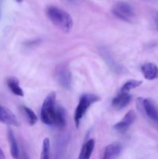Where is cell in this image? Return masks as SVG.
<instances>
[{"instance_id": "8", "label": "cell", "mask_w": 158, "mask_h": 159, "mask_svg": "<svg viewBox=\"0 0 158 159\" xmlns=\"http://www.w3.org/2000/svg\"><path fill=\"white\" fill-rule=\"evenodd\" d=\"M0 123L14 127L20 126V123L15 115L10 110L3 106H0Z\"/></svg>"}, {"instance_id": "10", "label": "cell", "mask_w": 158, "mask_h": 159, "mask_svg": "<svg viewBox=\"0 0 158 159\" xmlns=\"http://www.w3.org/2000/svg\"><path fill=\"white\" fill-rule=\"evenodd\" d=\"M131 96L129 93H122L120 92L112 101V105L116 110H119L125 108L131 101Z\"/></svg>"}, {"instance_id": "20", "label": "cell", "mask_w": 158, "mask_h": 159, "mask_svg": "<svg viewBox=\"0 0 158 159\" xmlns=\"http://www.w3.org/2000/svg\"><path fill=\"white\" fill-rule=\"evenodd\" d=\"M19 159H29V156H28L27 153H26V152H23L20 155Z\"/></svg>"}, {"instance_id": "18", "label": "cell", "mask_w": 158, "mask_h": 159, "mask_svg": "<svg viewBox=\"0 0 158 159\" xmlns=\"http://www.w3.org/2000/svg\"><path fill=\"white\" fill-rule=\"evenodd\" d=\"M50 143L49 138H46L43 140L40 159H50Z\"/></svg>"}, {"instance_id": "22", "label": "cell", "mask_w": 158, "mask_h": 159, "mask_svg": "<svg viewBox=\"0 0 158 159\" xmlns=\"http://www.w3.org/2000/svg\"><path fill=\"white\" fill-rule=\"evenodd\" d=\"M67 1L71 2H74V1H75V0H67Z\"/></svg>"}, {"instance_id": "11", "label": "cell", "mask_w": 158, "mask_h": 159, "mask_svg": "<svg viewBox=\"0 0 158 159\" xmlns=\"http://www.w3.org/2000/svg\"><path fill=\"white\" fill-rule=\"evenodd\" d=\"M141 71L147 80H155L158 79V67L153 63H145L141 66Z\"/></svg>"}, {"instance_id": "6", "label": "cell", "mask_w": 158, "mask_h": 159, "mask_svg": "<svg viewBox=\"0 0 158 159\" xmlns=\"http://www.w3.org/2000/svg\"><path fill=\"white\" fill-rule=\"evenodd\" d=\"M55 78L63 88L69 89L71 87V74L66 64H60L55 69Z\"/></svg>"}, {"instance_id": "13", "label": "cell", "mask_w": 158, "mask_h": 159, "mask_svg": "<svg viewBox=\"0 0 158 159\" xmlns=\"http://www.w3.org/2000/svg\"><path fill=\"white\" fill-rule=\"evenodd\" d=\"M94 145H95V142L94 139H90L86 141L81 150L77 159H90L91 154L94 151Z\"/></svg>"}, {"instance_id": "1", "label": "cell", "mask_w": 158, "mask_h": 159, "mask_svg": "<svg viewBox=\"0 0 158 159\" xmlns=\"http://www.w3.org/2000/svg\"><path fill=\"white\" fill-rule=\"evenodd\" d=\"M46 13L51 23L63 33L71 32L73 27V20L70 14L60 8L54 6H48Z\"/></svg>"}, {"instance_id": "12", "label": "cell", "mask_w": 158, "mask_h": 159, "mask_svg": "<svg viewBox=\"0 0 158 159\" xmlns=\"http://www.w3.org/2000/svg\"><path fill=\"white\" fill-rule=\"evenodd\" d=\"M7 138L9 144V148H10L11 155L14 159H19L20 154V150H19L18 143H17L16 139H15L14 133L11 129H8Z\"/></svg>"}, {"instance_id": "16", "label": "cell", "mask_w": 158, "mask_h": 159, "mask_svg": "<svg viewBox=\"0 0 158 159\" xmlns=\"http://www.w3.org/2000/svg\"><path fill=\"white\" fill-rule=\"evenodd\" d=\"M22 111L24 113V116H26V119L29 125H34L37 122V116L33 111L29 107H26L25 106L21 107Z\"/></svg>"}, {"instance_id": "9", "label": "cell", "mask_w": 158, "mask_h": 159, "mask_svg": "<svg viewBox=\"0 0 158 159\" xmlns=\"http://www.w3.org/2000/svg\"><path fill=\"white\" fill-rule=\"evenodd\" d=\"M122 152V146L119 143H112L106 146L103 152L102 159H116Z\"/></svg>"}, {"instance_id": "4", "label": "cell", "mask_w": 158, "mask_h": 159, "mask_svg": "<svg viewBox=\"0 0 158 159\" xmlns=\"http://www.w3.org/2000/svg\"><path fill=\"white\" fill-rule=\"evenodd\" d=\"M112 12L116 17L122 21L131 23L135 18V11L133 6L126 2L119 1L115 3Z\"/></svg>"}, {"instance_id": "15", "label": "cell", "mask_w": 158, "mask_h": 159, "mask_svg": "<svg viewBox=\"0 0 158 159\" xmlns=\"http://www.w3.org/2000/svg\"><path fill=\"white\" fill-rule=\"evenodd\" d=\"M54 126L59 129H63L66 126V114L65 111L62 107H57V113H56V120Z\"/></svg>"}, {"instance_id": "14", "label": "cell", "mask_w": 158, "mask_h": 159, "mask_svg": "<svg viewBox=\"0 0 158 159\" xmlns=\"http://www.w3.org/2000/svg\"><path fill=\"white\" fill-rule=\"evenodd\" d=\"M7 86L9 90L15 96H21V97L24 96V93L20 87L19 80L15 78H10V79H7Z\"/></svg>"}, {"instance_id": "19", "label": "cell", "mask_w": 158, "mask_h": 159, "mask_svg": "<svg viewBox=\"0 0 158 159\" xmlns=\"http://www.w3.org/2000/svg\"><path fill=\"white\" fill-rule=\"evenodd\" d=\"M153 22H154L155 26H156V30H158V12H153Z\"/></svg>"}, {"instance_id": "2", "label": "cell", "mask_w": 158, "mask_h": 159, "mask_svg": "<svg viewBox=\"0 0 158 159\" xmlns=\"http://www.w3.org/2000/svg\"><path fill=\"white\" fill-rule=\"evenodd\" d=\"M57 113L56 107V93L52 92L46 96L43 102L40 116L43 124L54 126Z\"/></svg>"}, {"instance_id": "23", "label": "cell", "mask_w": 158, "mask_h": 159, "mask_svg": "<svg viewBox=\"0 0 158 159\" xmlns=\"http://www.w3.org/2000/svg\"><path fill=\"white\" fill-rule=\"evenodd\" d=\"M15 1H16V2H21L23 1V0H15Z\"/></svg>"}, {"instance_id": "3", "label": "cell", "mask_w": 158, "mask_h": 159, "mask_svg": "<svg viewBox=\"0 0 158 159\" xmlns=\"http://www.w3.org/2000/svg\"><path fill=\"white\" fill-rule=\"evenodd\" d=\"M99 100H100L99 96L92 93H86L81 96L77 107L76 108L75 113H74V122H75L76 127H79L81 120L83 118L84 115L86 113L88 108L92 104Z\"/></svg>"}, {"instance_id": "21", "label": "cell", "mask_w": 158, "mask_h": 159, "mask_svg": "<svg viewBox=\"0 0 158 159\" xmlns=\"http://www.w3.org/2000/svg\"><path fill=\"white\" fill-rule=\"evenodd\" d=\"M0 159H6V156H5L4 152H3V151L2 150L1 148H0Z\"/></svg>"}, {"instance_id": "5", "label": "cell", "mask_w": 158, "mask_h": 159, "mask_svg": "<svg viewBox=\"0 0 158 159\" xmlns=\"http://www.w3.org/2000/svg\"><path fill=\"white\" fill-rule=\"evenodd\" d=\"M138 107L149 119L158 124V110L151 99L139 98Z\"/></svg>"}, {"instance_id": "17", "label": "cell", "mask_w": 158, "mask_h": 159, "mask_svg": "<svg viewBox=\"0 0 158 159\" xmlns=\"http://www.w3.org/2000/svg\"><path fill=\"white\" fill-rule=\"evenodd\" d=\"M142 83L143 82L140 80H135V79L129 80L122 85L120 89V92H122V93H129L130 90L139 87Z\"/></svg>"}, {"instance_id": "7", "label": "cell", "mask_w": 158, "mask_h": 159, "mask_svg": "<svg viewBox=\"0 0 158 159\" xmlns=\"http://www.w3.org/2000/svg\"><path fill=\"white\" fill-rule=\"evenodd\" d=\"M135 120H136V114H135L134 111L129 110L128 113H125V116L119 122L115 124L114 129L116 131L124 133L129 128V127L133 124Z\"/></svg>"}]
</instances>
